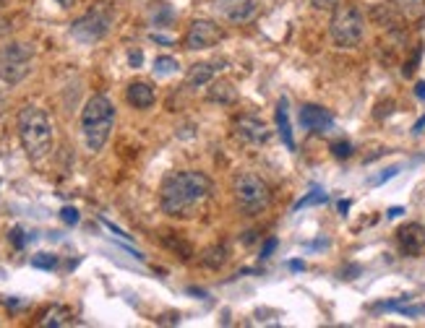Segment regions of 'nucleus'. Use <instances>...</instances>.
I'll return each mask as SVG.
<instances>
[{"label":"nucleus","mask_w":425,"mask_h":328,"mask_svg":"<svg viewBox=\"0 0 425 328\" xmlns=\"http://www.w3.org/2000/svg\"><path fill=\"white\" fill-rule=\"evenodd\" d=\"M147 13H149V19L154 21V26H167L172 21V16H175L167 3H149Z\"/></svg>","instance_id":"nucleus-20"},{"label":"nucleus","mask_w":425,"mask_h":328,"mask_svg":"<svg viewBox=\"0 0 425 328\" xmlns=\"http://www.w3.org/2000/svg\"><path fill=\"white\" fill-rule=\"evenodd\" d=\"M276 128H279V136L285 141V146L290 151H295V136H292V126H290V115H288V96H282L276 102Z\"/></svg>","instance_id":"nucleus-15"},{"label":"nucleus","mask_w":425,"mask_h":328,"mask_svg":"<svg viewBox=\"0 0 425 328\" xmlns=\"http://www.w3.org/2000/svg\"><path fill=\"white\" fill-rule=\"evenodd\" d=\"M32 266H34V268H42V271H53L55 266H58V255H53V253H37L32 258Z\"/></svg>","instance_id":"nucleus-22"},{"label":"nucleus","mask_w":425,"mask_h":328,"mask_svg":"<svg viewBox=\"0 0 425 328\" xmlns=\"http://www.w3.org/2000/svg\"><path fill=\"white\" fill-rule=\"evenodd\" d=\"M16 123H19L22 146L32 162H40L53 151V126H50V117L44 115V110L26 105L19 112Z\"/></svg>","instance_id":"nucleus-2"},{"label":"nucleus","mask_w":425,"mask_h":328,"mask_svg":"<svg viewBox=\"0 0 425 328\" xmlns=\"http://www.w3.org/2000/svg\"><path fill=\"white\" fill-rule=\"evenodd\" d=\"M300 126L308 133H329L334 128V115L321 105H303L300 107Z\"/></svg>","instance_id":"nucleus-10"},{"label":"nucleus","mask_w":425,"mask_h":328,"mask_svg":"<svg viewBox=\"0 0 425 328\" xmlns=\"http://www.w3.org/2000/svg\"><path fill=\"white\" fill-rule=\"evenodd\" d=\"M3 6H6V0H0V8H3Z\"/></svg>","instance_id":"nucleus-41"},{"label":"nucleus","mask_w":425,"mask_h":328,"mask_svg":"<svg viewBox=\"0 0 425 328\" xmlns=\"http://www.w3.org/2000/svg\"><path fill=\"white\" fill-rule=\"evenodd\" d=\"M420 58H423V44H417V50H415V53H412V58H410V60H407V63H404L402 74L407 76V78H410V76L415 74V65L420 63Z\"/></svg>","instance_id":"nucleus-25"},{"label":"nucleus","mask_w":425,"mask_h":328,"mask_svg":"<svg viewBox=\"0 0 425 328\" xmlns=\"http://www.w3.org/2000/svg\"><path fill=\"white\" fill-rule=\"evenodd\" d=\"M178 68H181L178 60H175V58H167V55H162V58L154 60V74L157 76H170V74H175Z\"/></svg>","instance_id":"nucleus-21"},{"label":"nucleus","mask_w":425,"mask_h":328,"mask_svg":"<svg viewBox=\"0 0 425 328\" xmlns=\"http://www.w3.org/2000/svg\"><path fill=\"white\" fill-rule=\"evenodd\" d=\"M394 175H399V167H389V170H383L378 178H373L371 180V185H381V182H386V180H392Z\"/></svg>","instance_id":"nucleus-28"},{"label":"nucleus","mask_w":425,"mask_h":328,"mask_svg":"<svg viewBox=\"0 0 425 328\" xmlns=\"http://www.w3.org/2000/svg\"><path fill=\"white\" fill-rule=\"evenodd\" d=\"M58 6H63V8H74L76 0H58Z\"/></svg>","instance_id":"nucleus-39"},{"label":"nucleus","mask_w":425,"mask_h":328,"mask_svg":"<svg viewBox=\"0 0 425 328\" xmlns=\"http://www.w3.org/2000/svg\"><path fill=\"white\" fill-rule=\"evenodd\" d=\"M397 310H399V313H402V316H410V318H415V316H423L425 313V305H417V307H397Z\"/></svg>","instance_id":"nucleus-30"},{"label":"nucleus","mask_w":425,"mask_h":328,"mask_svg":"<svg viewBox=\"0 0 425 328\" xmlns=\"http://www.w3.org/2000/svg\"><path fill=\"white\" fill-rule=\"evenodd\" d=\"M222 42V29L219 24L209 21V19H196V21L188 26V34H185V47L188 50H209L214 44Z\"/></svg>","instance_id":"nucleus-8"},{"label":"nucleus","mask_w":425,"mask_h":328,"mask_svg":"<svg viewBox=\"0 0 425 328\" xmlns=\"http://www.w3.org/2000/svg\"><path fill=\"white\" fill-rule=\"evenodd\" d=\"M415 94H417V99H425V81H417V84H415Z\"/></svg>","instance_id":"nucleus-34"},{"label":"nucleus","mask_w":425,"mask_h":328,"mask_svg":"<svg viewBox=\"0 0 425 328\" xmlns=\"http://www.w3.org/2000/svg\"><path fill=\"white\" fill-rule=\"evenodd\" d=\"M8 237H11L13 248H24V243H26V237H24V230H22V227H13Z\"/></svg>","instance_id":"nucleus-29"},{"label":"nucleus","mask_w":425,"mask_h":328,"mask_svg":"<svg viewBox=\"0 0 425 328\" xmlns=\"http://www.w3.org/2000/svg\"><path fill=\"white\" fill-rule=\"evenodd\" d=\"M126 99L128 105L136 107V110H149L157 102V94H154V86L147 84V81H133L126 89Z\"/></svg>","instance_id":"nucleus-13"},{"label":"nucleus","mask_w":425,"mask_h":328,"mask_svg":"<svg viewBox=\"0 0 425 328\" xmlns=\"http://www.w3.org/2000/svg\"><path fill=\"white\" fill-rule=\"evenodd\" d=\"M212 193V180L199 170L172 172L160 188L162 212L175 219H191Z\"/></svg>","instance_id":"nucleus-1"},{"label":"nucleus","mask_w":425,"mask_h":328,"mask_svg":"<svg viewBox=\"0 0 425 328\" xmlns=\"http://www.w3.org/2000/svg\"><path fill=\"white\" fill-rule=\"evenodd\" d=\"M227 258H230L227 248L217 243V245H209V248H206V250L201 253V264L206 266V268L217 271V268H222V266L227 264Z\"/></svg>","instance_id":"nucleus-18"},{"label":"nucleus","mask_w":425,"mask_h":328,"mask_svg":"<svg viewBox=\"0 0 425 328\" xmlns=\"http://www.w3.org/2000/svg\"><path fill=\"white\" fill-rule=\"evenodd\" d=\"M60 219L74 227V224H78V212H76L74 206H65V209H60Z\"/></svg>","instance_id":"nucleus-26"},{"label":"nucleus","mask_w":425,"mask_h":328,"mask_svg":"<svg viewBox=\"0 0 425 328\" xmlns=\"http://www.w3.org/2000/svg\"><path fill=\"white\" fill-rule=\"evenodd\" d=\"M162 243H165V248H167V250H172V253L178 255L181 261H191V258H193V245L188 243V240H183L181 234L165 232V234H162Z\"/></svg>","instance_id":"nucleus-17"},{"label":"nucleus","mask_w":425,"mask_h":328,"mask_svg":"<svg viewBox=\"0 0 425 328\" xmlns=\"http://www.w3.org/2000/svg\"><path fill=\"white\" fill-rule=\"evenodd\" d=\"M329 148H331V157H334V159H350L352 157V144H350V141H334Z\"/></svg>","instance_id":"nucleus-23"},{"label":"nucleus","mask_w":425,"mask_h":328,"mask_svg":"<svg viewBox=\"0 0 425 328\" xmlns=\"http://www.w3.org/2000/svg\"><path fill=\"white\" fill-rule=\"evenodd\" d=\"M310 6H313L316 11H331V8L340 6V0H310Z\"/></svg>","instance_id":"nucleus-27"},{"label":"nucleus","mask_w":425,"mask_h":328,"mask_svg":"<svg viewBox=\"0 0 425 328\" xmlns=\"http://www.w3.org/2000/svg\"><path fill=\"white\" fill-rule=\"evenodd\" d=\"M276 245H279L276 243V237H269V240L264 243V248H261V258H269V255L276 250Z\"/></svg>","instance_id":"nucleus-31"},{"label":"nucleus","mask_w":425,"mask_h":328,"mask_svg":"<svg viewBox=\"0 0 425 328\" xmlns=\"http://www.w3.org/2000/svg\"><path fill=\"white\" fill-rule=\"evenodd\" d=\"M329 198L324 191H313L310 196H306V198H300L298 203H295V212H300V209H306V206H313V203H324Z\"/></svg>","instance_id":"nucleus-24"},{"label":"nucleus","mask_w":425,"mask_h":328,"mask_svg":"<svg viewBox=\"0 0 425 328\" xmlns=\"http://www.w3.org/2000/svg\"><path fill=\"white\" fill-rule=\"evenodd\" d=\"M399 214H404V209H402V206H397V209H389V212H386V216H389V219H397Z\"/></svg>","instance_id":"nucleus-36"},{"label":"nucleus","mask_w":425,"mask_h":328,"mask_svg":"<svg viewBox=\"0 0 425 328\" xmlns=\"http://www.w3.org/2000/svg\"><path fill=\"white\" fill-rule=\"evenodd\" d=\"M423 130H425V115L420 117V120H417V123H415L412 133H415V136H420V133H423Z\"/></svg>","instance_id":"nucleus-33"},{"label":"nucleus","mask_w":425,"mask_h":328,"mask_svg":"<svg viewBox=\"0 0 425 328\" xmlns=\"http://www.w3.org/2000/svg\"><path fill=\"white\" fill-rule=\"evenodd\" d=\"M233 196L238 209L248 216H256L264 209H269L272 203V191L258 175H251V172H243L233 180Z\"/></svg>","instance_id":"nucleus-6"},{"label":"nucleus","mask_w":425,"mask_h":328,"mask_svg":"<svg viewBox=\"0 0 425 328\" xmlns=\"http://www.w3.org/2000/svg\"><path fill=\"white\" fill-rule=\"evenodd\" d=\"M214 11L227 24H245L256 16L258 3L256 0H214Z\"/></svg>","instance_id":"nucleus-9"},{"label":"nucleus","mask_w":425,"mask_h":328,"mask_svg":"<svg viewBox=\"0 0 425 328\" xmlns=\"http://www.w3.org/2000/svg\"><path fill=\"white\" fill-rule=\"evenodd\" d=\"M112 21H115V8H112L110 3H105V0H102V3H94L81 19H76V21L71 24V37L84 44L99 42V40H105L107 32L112 29Z\"/></svg>","instance_id":"nucleus-5"},{"label":"nucleus","mask_w":425,"mask_h":328,"mask_svg":"<svg viewBox=\"0 0 425 328\" xmlns=\"http://www.w3.org/2000/svg\"><path fill=\"white\" fill-rule=\"evenodd\" d=\"M331 42L337 44L340 50H352L362 42L365 37V19L358 6H337L334 8V16H331Z\"/></svg>","instance_id":"nucleus-4"},{"label":"nucleus","mask_w":425,"mask_h":328,"mask_svg":"<svg viewBox=\"0 0 425 328\" xmlns=\"http://www.w3.org/2000/svg\"><path fill=\"white\" fill-rule=\"evenodd\" d=\"M206 99H209V102H214V105L230 107V105H235V102H238V89H235V84L230 81V78H217V81H212V84H209Z\"/></svg>","instance_id":"nucleus-14"},{"label":"nucleus","mask_w":425,"mask_h":328,"mask_svg":"<svg viewBox=\"0 0 425 328\" xmlns=\"http://www.w3.org/2000/svg\"><path fill=\"white\" fill-rule=\"evenodd\" d=\"M32 44L13 42L6 44L0 50V78L6 84H19L22 78L29 76V65H32Z\"/></svg>","instance_id":"nucleus-7"},{"label":"nucleus","mask_w":425,"mask_h":328,"mask_svg":"<svg viewBox=\"0 0 425 328\" xmlns=\"http://www.w3.org/2000/svg\"><path fill=\"white\" fill-rule=\"evenodd\" d=\"M235 133L243 138L245 144H256V146H261L269 141V128L264 126V120H258L253 115H240L235 120Z\"/></svg>","instance_id":"nucleus-12"},{"label":"nucleus","mask_w":425,"mask_h":328,"mask_svg":"<svg viewBox=\"0 0 425 328\" xmlns=\"http://www.w3.org/2000/svg\"><path fill=\"white\" fill-rule=\"evenodd\" d=\"M214 68L212 63H196L188 68V74H185V86L188 89H201V86L212 84L214 81Z\"/></svg>","instance_id":"nucleus-16"},{"label":"nucleus","mask_w":425,"mask_h":328,"mask_svg":"<svg viewBox=\"0 0 425 328\" xmlns=\"http://www.w3.org/2000/svg\"><path fill=\"white\" fill-rule=\"evenodd\" d=\"M71 318H74V316H71V310H68V307H50L40 323H42V326L60 328V326H68V323H71Z\"/></svg>","instance_id":"nucleus-19"},{"label":"nucleus","mask_w":425,"mask_h":328,"mask_svg":"<svg viewBox=\"0 0 425 328\" xmlns=\"http://www.w3.org/2000/svg\"><path fill=\"white\" fill-rule=\"evenodd\" d=\"M402 6H412V3H417V0H399Z\"/></svg>","instance_id":"nucleus-40"},{"label":"nucleus","mask_w":425,"mask_h":328,"mask_svg":"<svg viewBox=\"0 0 425 328\" xmlns=\"http://www.w3.org/2000/svg\"><path fill=\"white\" fill-rule=\"evenodd\" d=\"M115 128V107L102 94L89 96V102L81 110V133L89 151H102L110 141V133Z\"/></svg>","instance_id":"nucleus-3"},{"label":"nucleus","mask_w":425,"mask_h":328,"mask_svg":"<svg viewBox=\"0 0 425 328\" xmlns=\"http://www.w3.org/2000/svg\"><path fill=\"white\" fill-rule=\"evenodd\" d=\"M290 268H292V271H303L306 264H303V261H290Z\"/></svg>","instance_id":"nucleus-37"},{"label":"nucleus","mask_w":425,"mask_h":328,"mask_svg":"<svg viewBox=\"0 0 425 328\" xmlns=\"http://www.w3.org/2000/svg\"><path fill=\"white\" fill-rule=\"evenodd\" d=\"M394 102H383V105H378V112H376V117H386L389 112H392Z\"/></svg>","instance_id":"nucleus-32"},{"label":"nucleus","mask_w":425,"mask_h":328,"mask_svg":"<svg viewBox=\"0 0 425 328\" xmlns=\"http://www.w3.org/2000/svg\"><path fill=\"white\" fill-rule=\"evenodd\" d=\"M347 212H350V201H340V214L344 216Z\"/></svg>","instance_id":"nucleus-38"},{"label":"nucleus","mask_w":425,"mask_h":328,"mask_svg":"<svg viewBox=\"0 0 425 328\" xmlns=\"http://www.w3.org/2000/svg\"><path fill=\"white\" fill-rule=\"evenodd\" d=\"M397 245L404 255H420L425 250V227L417 222H407L397 230Z\"/></svg>","instance_id":"nucleus-11"},{"label":"nucleus","mask_w":425,"mask_h":328,"mask_svg":"<svg viewBox=\"0 0 425 328\" xmlns=\"http://www.w3.org/2000/svg\"><path fill=\"white\" fill-rule=\"evenodd\" d=\"M128 60H131V65H133V68H138L144 58H141V53H131V58H128Z\"/></svg>","instance_id":"nucleus-35"}]
</instances>
